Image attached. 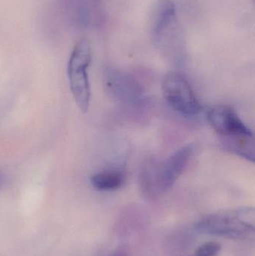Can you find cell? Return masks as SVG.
<instances>
[{
  "mask_svg": "<svg viewBox=\"0 0 255 256\" xmlns=\"http://www.w3.org/2000/svg\"><path fill=\"white\" fill-rule=\"evenodd\" d=\"M220 245L216 242H208L201 245L195 256H216L220 252Z\"/></svg>",
  "mask_w": 255,
  "mask_h": 256,
  "instance_id": "cell-8",
  "label": "cell"
},
{
  "mask_svg": "<svg viewBox=\"0 0 255 256\" xmlns=\"http://www.w3.org/2000/svg\"><path fill=\"white\" fill-rule=\"evenodd\" d=\"M162 91L168 104L181 115L194 116L202 110V106L190 82L181 74H168L163 80Z\"/></svg>",
  "mask_w": 255,
  "mask_h": 256,
  "instance_id": "cell-4",
  "label": "cell"
},
{
  "mask_svg": "<svg viewBox=\"0 0 255 256\" xmlns=\"http://www.w3.org/2000/svg\"><path fill=\"white\" fill-rule=\"evenodd\" d=\"M199 232L216 237L250 240L255 233V214L252 208L217 212L201 219L196 224Z\"/></svg>",
  "mask_w": 255,
  "mask_h": 256,
  "instance_id": "cell-1",
  "label": "cell"
},
{
  "mask_svg": "<svg viewBox=\"0 0 255 256\" xmlns=\"http://www.w3.org/2000/svg\"><path fill=\"white\" fill-rule=\"evenodd\" d=\"M227 144L231 150L240 156L254 162L255 144L253 136H238L226 137Z\"/></svg>",
  "mask_w": 255,
  "mask_h": 256,
  "instance_id": "cell-7",
  "label": "cell"
},
{
  "mask_svg": "<svg viewBox=\"0 0 255 256\" xmlns=\"http://www.w3.org/2000/svg\"><path fill=\"white\" fill-rule=\"evenodd\" d=\"M193 152V146L187 144L160 164H148L141 176L142 192L150 198H156L169 191L182 174Z\"/></svg>",
  "mask_w": 255,
  "mask_h": 256,
  "instance_id": "cell-2",
  "label": "cell"
},
{
  "mask_svg": "<svg viewBox=\"0 0 255 256\" xmlns=\"http://www.w3.org/2000/svg\"><path fill=\"white\" fill-rule=\"evenodd\" d=\"M208 118L214 130L225 138L253 136L251 130L244 124L236 111L228 105L213 106L208 112Z\"/></svg>",
  "mask_w": 255,
  "mask_h": 256,
  "instance_id": "cell-5",
  "label": "cell"
},
{
  "mask_svg": "<svg viewBox=\"0 0 255 256\" xmlns=\"http://www.w3.org/2000/svg\"><path fill=\"white\" fill-rule=\"evenodd\" d=\"M91 56L89 40L80 39L72 51L67 66L70 90L76 104L83 112L88 111L91 99L88 68L91 64Z\"/></svg>",
  "mask_w": 255,
  "mask_h": 256,
  "instance_id": "cell-3",
  "label": "cell"
},
{
  "mask_svg": "<svg viewBox=\"0 0 255 256\" xmlns=\"http://www.w3.org/2000/svg\"><path fill=\"white\" fill-rule=\"evenodd\" d=\"M91 183L98 190H115L124 184V174L119 170L100 172L91 177Z\"/></svg>",
  "mask_w": 255,
  "mask_h": 256,
  "instance_id": "cell-6",
  "label": "cell"
}]
</instances>
